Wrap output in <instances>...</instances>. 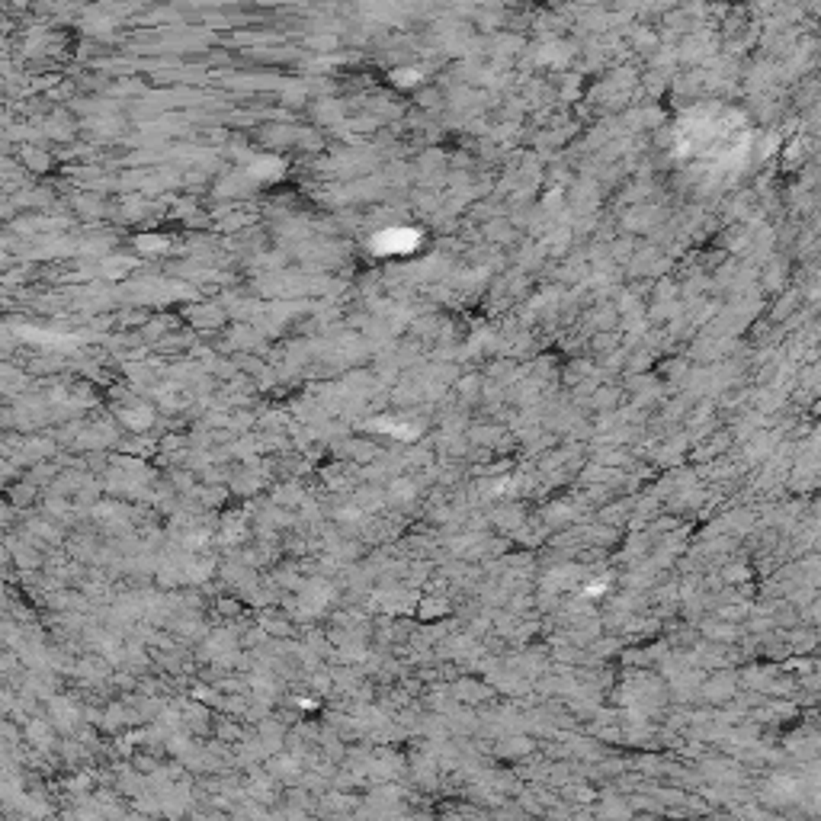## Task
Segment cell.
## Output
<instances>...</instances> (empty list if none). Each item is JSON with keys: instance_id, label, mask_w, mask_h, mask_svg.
I'll list each match as a JSON object with an SVG mask.
<instances>
[{"instance_id": "obj_5", "label": "cell", "mask_w": 821, "mask_h": 821, "mask_svg": "<svg viewBox=\"0 0 821 821\" xmlns=\"http://www.w3.org/2000/svg\"><path fill=\"white\" fill-rule=\"evenodd\" d=\"M356 799H350V795H327L324 799V809H334V812H344V809H353Z\"/></svg>"}, {"instance_id": "obj_2", "label": "cell", "mask_w": 821, "mask_h": 821, "mask_svg": "<svg viewBox=\"0 0 821 821\" xmlns=\"http://www.w3.org/2000/svg\"><path fill=\"white\" fill-rule=\"evenodd\" d=\"M600 815H603V821H629V809H626V802H619V799H603V809H600Z\"/></svg>"}, {"instance_id": "obj_1", "label": "cell", "mask_w": 821, "mask_h": 821, "mask_svg": "<svg viewBox=\"0 0 821 821\" xmlns=\"http://www.w3.org/2000/svg\"><path fill=\"white\" fill-rule=\"evenodd\" d=\"M158 799H160V815H167V818H180V815L190 809V799H193V795H190V786H186V783L183 786L177 783V786H167V789H164V795H158Z\"/></svg>"}, {"instance_id": "obj_4", "label": "cell", "mask_w": 821, "mask_h": 821, "mask_svg": "<svg viewBox=\"0 0 821 821\" xmlns=\"http://www.w3.org/2000/svg\"><path fill=\"white\" fill-rule=\"evenodd\" d=\"M68 821H107L103 815L93 809V805H84V809H74V812H68Z\"/></svg>"}, {"instance_id": "obj_3", "label": "cell", "mask_w": 821, "mask_h": 821, "mask_svg": "<svg viewBox=\"0 0 821 821\" xmlns=\"http://www.w3.org/2000/svg\"><path fill=\"white\" fill-rule=\"evenodd\" d=\"M295 773H299V770H295V760L292 757H276L273 760V777L276 780H295Z\"/></svg>"}, {"instance_id": "obj_8", "label": "cell", "mask_w": 821, "mask_h": 821, "mask_svg": "<svg viewBox=\"0 0 821 821\" xmlns=\"http://www.w3.org/2000/svg\"><path fill=\"white\" fill-rule=\"evenodd\" d=\"M122 821H148V815H142V812H132V815H125Z\"/></svg>"}, {"instance_id": "obj_6", "label": "cell", "mask_w": 821, "mask_h": 821, "mask_svg": "<svg viewBox=\"0 0 821 821\" xmlns=\"http://www.w3.org/2000/svg\"><path fill=\"white\" fill-rule=\"evenodd\" d=\"M250 793H254L257 802H273V793H270V786H266V780H260V783H250Z\"/></svg>"}, {"instance_id": "obj_7", "label": "cell", "mask_w": 821, "mask_h": 821, "mask_svg": "<svg viewBox=\"0 0 821 821\" xmlns=\"http://www.w3.org/2000/svg\"><path fill=\"white\" fill-rule=\"evenodd\" d=\"M87 786H90L87 777H74L71 783H68V789H71V793H77V795H84V793H87Z\"/></svg>"}]
</instances>
